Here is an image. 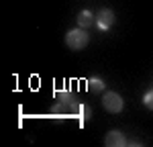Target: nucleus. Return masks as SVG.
<instances>
[{
	"mask_svg": "<svg viewBox=\"0 0 153 147\" xmlns=\"http://www.w3.org/2000/svg\"><path fill=\"white\" fill-rule=\"evenodd\" d=\"M55 94H57V98H59V100H63V102H71V100H76L71 90H57Z\"/></svg>",
	"mask_w": 153,
	"mask_h": 147,
	"instance_id": "nucleus-8",
	"label": "nucleus"
},
{
	"mask_svg": "<svg viewBox=\"0 0 153 147\" xmlns=\"http://www.w3.org/2000/svg\"><path fill=\"white\" fill-rule=\"evenodd\" d=\"M88 41H90V37L86 33V29H71L70 33L65 35V43H68V47L74 49V51L84 49L88 45Z\"/></svg>",
	"mask_w": 153,
	"mask_h": 147,
	"instance_id": "nucleus-1",
	"label": "nucleus"
},
{
	"mask_svg": "<svg viewBox=\"0 0 153 147\" xmlns=\"http://www.w3.org/2000/svg\"><path fill=\"white\" fill-rule=\"evenodd\" d=\"M112 23H114V14H112V10L102 8V10L98 12V16H96V24H98L100 31H108Z\"/></svg>",
	"mask_w": 153,
	"mask_h": 147,
	"instance_id": "nucleus-3",
	"label": "nucleus"
},
{
	"mask_svg": "<svg viewBox=\"0 0 153 147\" xmlns=\"http://www.w3.org/2000/svg\"><path fill=\"white\" fill-rule=\"evenodd\" d=\"M86 90L92 92V94H100V92H104V82L100 78H90L86 82Z\"/></svg>",
	"mask_w": 153,
	"mask_h": 147,
	"instance_id": "nucleus-5",
	"label": "nucleus"
},
{
	"mask_svg": "<svg viewBox=\"0 0 153 147\" xmlns=\"http://www.w3.org/2000/svg\"><path fill=\"white\" fill-rule=\"evenodd\" d=\"M92 24H94V14L90 10H82L78 14V27L86 29V27H92Z\"/></svg>",
	"mask_w": 153,
	"mask_h": 147,
	"instance_id": "nucleus-6",
	"label": "nucleus"
},
{
	"mask_svg": "<svg viewBox=\"0 0 153 147\" xmlns=\"http://www.w3.org/2000/svg\"><path fill=\"white\" fill-rule=\"evenodd\" d=\"M102 106H104L108 112H112V114H118L123 106H125V102H123V98L118 96L117 92H106L104 96H102Z\"/></svg>",
	"mask_w": 153,
	"mask_h": 147,
	"instance_id": "nucleus-2",
	"label": "nucleus"
},
{
	"mask_svg": "<svg viewBox=\"0 0 153 147\" xmlns=\"http://www.w3.org/2000/svg\"><path fill=\"white\" fill-rule=\"evenodd\" d=\"M129 141L125 139V135L120 133V131H108L104 137V145L106 147H123L127 145Z\"/></svg>",
	"mask_w": 153,
	"mask_h": 147,
	"instance_id": "nucleus-4",
	"label": "nucleus"
},
{
	"mask_svg": "<svg viewBox=\"0 0 153 147\" xmlns=\"http://www.w3.org/2000/svg\"><path fill=\"white\" fill-rule=\"evenodd\" d=\"M78 117H80V121H88L90 117H92V112H90V106L88 104H80V108H78Z\"/></svg>",
	"mask_w": 153,
	"mask_h": 147,
	"instance_id": "nucleus-7",
	"label": "nucleus"
},
{
	"mask_svg": "<svg viewBox=\"0 0 153 147\" xmlns=\"http://www.w3.org/2000/svg\"><path fill=\"white\" fill-rule=\"evenodd\" d=\"M143 102H145V106L149 110H153V90H149V92L143 96Z\"/></svg>",
	"mask_w": 153,
	"mask_h": 147,
	"instance_id": "nucleus-9",
	"label": "nucleus"
}]
</instances>
